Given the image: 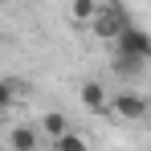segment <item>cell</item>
<instances>
[{
  "label": "cell",
  "mask_w": 151,
  "mask_h": 151,
  "mask_svg": "<svg viewBox=\"0 0 151 151\" xmlns=\"http://www.w3.org/2000/svg\"><path fill=\"white\" fill-rule=\"evenodd\" d=\"M131 25V12H127L119 0H106V4H98V12H94V21H90V33L98 37V41H119V33Z\"/></svg>",
  "instance_id": "cell-1"
},
{
  "label": "cell",
  "mask_w": 151,
  "mask_h": 151,
  "mask_svg": "<svg viewBox=\"0 0 151 151\" xmlns=\"http://www.w3.org/2000/svg\"><path fill=\"white\" fill-rule=\"evenodd\" d=\"M114 53L123 57H139V61H151V33H143L139 25H127L114 41Z\"/></svg>",
  "instance_id": "cell-2"
},
{
  "label": "cell",
  "mask_w": 151,
  "mask_h": 151,
  "mask_svg": "<svg viewBox=\"0 0 151 151\" xmlns=\"http://www.w3.org/2000/svg\"><path fill=\"white\" fill-rule=\"evenodd\" d=\"M110 114H114V119H123V123H135V119H143V114H147V98H143V94H135V90L127 86V90L114 94Z\"/></svg>",
  "instance_id": "cell-3"
},
{
  "label": "cell",
  "mask_w": 151,
  "mask_h": 151,
  "mask_svg": "<svg viewBox=\"0 0 151 151\" xmlns=\"http://www.w3.org/2000/svg\"><path fill=\"white\" fill-rule=\"evenodd\" d=\"M78 98H82V106L90 110V114H98V119H106L110 114V94H106V86H98V82H82L78 86Z\"/></svg>",
  "instance_id": "cell-4"
},
{
  "label": "cell",
  "mask_w": 151,
  "mask_h": 151,
  "mask_svg": "<svg viewBox=\"0 0 151 151\" xmlns=\"http://www.w3.org/2000/svg\"><path fill=\"white\" fill-rule=\"evenodd\" d=\"M41 135H45V131H37L33 123L12 127V131H8V151H37L41 147Z\"/></svg>",
  "instance_id": "cell-5"
},
{
  "label": "cell",
  "mask_w": 151,
  "mask_h": 151,
  "mask_svg": "<svg viewBox=\"0 0 151 151\" xmlns=\"http://www.w3.org/2000/svg\"><path fill=\"white\" fill-rule=\"evenodd\" d=\"M41 131H45V139H57V135H65V131H74V127H70V119H65V114H61V110H45V114H41Z\"/></svg>",
  "instance_id": "cell-6"
},
{
  "label": "cell",
  "mask_w": 151,
  "mask_h": 151,
  "mask_svg": "<svg viewBox=\"0 0 151 151\" xmlns=\"http://www.w3.org/2000/svg\"><path fill=\"white\" fill-rule=\"evenodd\" d=\"M49 147H53V151H86V139L74 135V131H65V135H57V139H53Z\"/></svg>",
  "instance_id": "cell-7"
},
{
  "label": "cell",
  "mask_w": 151,
  "mask_h": 151,
  "mask_svg": "<svg viewBox=\"0 0 151 151\" xmlns=\"http://www.w3.org/2000/svg\"><path fill=\"white\" fill-rule=\"evenodd\" d=\"M143 65H147V61H139V57H123V53H114V74H123V78H135Z\"/></svg>",
  "instance_id": "cell-8"
},
{
  "label": "cell",
  "mask_w": 151,
  "mask_h": 151,
  "mask_svg": "<svg viewBox=\"0 0 151 151\" xmlns=\"http://www.w3.org/2000/svg\"><path fill=\"white\" fill-rule=\"evenodd\" d=\"M94 12H98V4H94V0H74V21H78V25H90V21H94Z\"/></svg>",
  "instance_id": "cell-9"
}]
</instances>
